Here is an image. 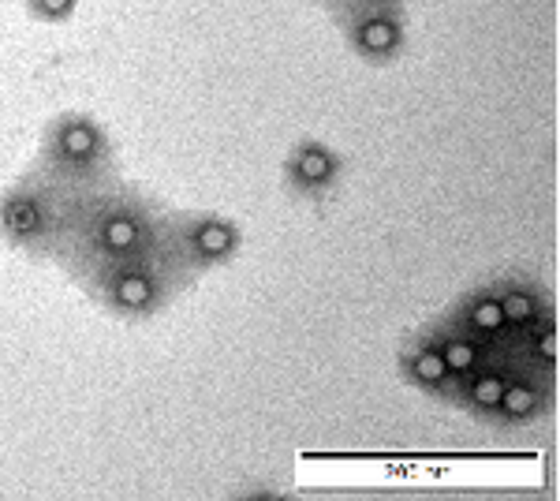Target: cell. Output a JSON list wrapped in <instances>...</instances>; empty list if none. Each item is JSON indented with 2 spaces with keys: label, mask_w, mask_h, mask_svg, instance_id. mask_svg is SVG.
Here are the masks:
<instances>
[{
  "label": "cell",
  "mask_w": 560,
  "mask_h": 501,
  "mask_svg": "<svg viewBox=\"0 0 560 501\" xmlns=\"http://www.w3.org/2000/svg\"><path fill=\"white\" fill-rule=\"evenodd\" d=\"M165 214V202L127 180L86 191L71 206L68 229H64L53 262L71 281H79L101 266L150 255L161 247Z\"/></svg>",
  "instance_id": "obj_1"
},
{
  "label": "cell",
  "mask_w": 560,
  "mask_h": 501,
  "mask_svg": "<svg viewBox=\"0 0 560 501\" xmlns=\"http://www.w3.org/2000/svg\"><path fill=\"white\" fill-rule=\"evenodd\" d=\"M75 285L83 288L86 300L112 322L142 326V322H154L157 315H165L172 300L191 292L195 281L165 255V247H157L150 255L101 266V270L79 277Z\"/></svg>",
  "instance_id": "obj_2"
},
{
  "label": "cell",
  "mask_w": 560,
  "mask_h": 501,
  "mask_svg": "<svg viewBox=\"0 0 560 501\" xmlns=\"http://www.w3.org/2000/svg\"><path fill=\"white\" fill-rule=\"evenodd\" d=\"M30 169L75 195L124 180L120 154L112 146L109 131L90 113H56L45 128L38 158Z\"/></svg>",
  "instance_id": "obj_3"
},
{
  "label": "cell",
  "mask_w": 560,
  "mask_h": 501,
  "mask_svg": "<svg viewBox=\"0 0 560 501\" xmlns=\"http://www.w3.org/2000/svg\"><path fill=\"white\" fill-rule=\"evenodd\" d=\"M75 199V191L56 187L34 169L15 176L0 191V244L27 262H53Z\"/></svg>",
  "instance_id": "obj_4"
},
{
  "label": "cell",
  "mask_w": 560,
  "mask_h": 501,
  "mask_svg": "<svg viewBox=\"0 0 560 501\" xmlns=\"http://www.w3.org/2000/svg\"><path fill=\"white\" fill-rule=\"evenodd\" d=\"M161 247L198 285L206 273L224 270L243 255L247 232L236 217L217 214V210H172L168 206Z\"/></svg>",
  "instance_id": "obj_5"
},
{
  "label": "cell",
  "mask_w": 560,
  "mask_h": 501,
  "mask_svg": "<svg viewBox=\"0 0 560 501\" xmlns=\"http://www.w3.org/2000/svg\"><path fill=\"white\" fill-rule=\"evenodd\" d=\"M348 49L359 60L385 68L407 53V12L400 0H351L333 8Z\"/></svg>",
  "instance_id": "obj_6"
},
{
  "label": "cell",
  "mask_w": 560,
  "mask_h": 501,
  "mask_svg": "<svg viewBox=\"0 0 560 501\" xmlns=\"http://www.w3.org/2000/svg\"><path fill=\"white\" fill-rule=\"evenodd\" d=\"M340 184H344V154L325 139H314V135L295 139L292 150L284 154V165H280L284 195L299 206L322 210L325 202L340 191Z\"/></svg>",
  "instance_id": "obj_7"
},
{
  "label": "cell",
  "mask_w": 560,
  "mask_h": 501,
  "mask_svg": "<svg viewBox=\"0 0 560 501\" xmlns=\"http://www.w3.org/2000/svg\"><path fill=\"white\" fill-rule=\"evenodd\" d=\"M512 356V352H508ZM557 371H542V367H531V363H519L512 356L508 363V378H504L501 401H497V412H493L490 427L497 434H516L523 427H534L553 412L557 404Z\"/></svg>",
  "instance_id": "obj_8"
},
{
  "label": "cell",
  "mask_w": 560,
  "mask_h": 501,
  "mask_svg": "<svg viewBox=\"0 0 560 501\" xmlns=\"http://www.w3.org/2000/svg\"><path fill=\"white\" fill-rule=\"evenodd\" d=\"M396 374L400 382L411 389H419L422 397H430L437 404H448V393L456 386V374L445 363L441 348L434 344L426 326H415V330L404 333V341L396 348Z\"/></svg>",
  "instance_id": "obj_9"
},
{
  "label": "cell",
  "mask_w": 560,
  "mask_h": 501,
  "mask_svg": "<svg viewBox=\"0 0 560 501\" xmlns=\"http://www.w3.org/2000/svg\"><path fill=\"white\" fill-rule=\"evenodd\" d=\"M441 318L452 322L456 330H463L467 337L482 341L486 348L512 352V330H508V322H504L501 296H497L493 277L490 281H482V285H475V288H467L463 296H456V300L441 311Z\"/></svg>",
  "instance_id": "obj_10"
},
{
  "label": "cell",
  "mask_w": 560,
  "mask_h": 501,
  "mask_svg": "<svg viewBox=\"0 0 560 501\" xmlns=\"http://www.w3.org/2000/svg\"><path fill=\"white\" fill-rule=\"evenodd\" d=\"M497 285V296H501V311L504 322L512 330V341L519 333H527L531 326H538L542 318H553L557 307H553V292H549L534 273L527 270H504L493 277Z\"/></svg>",
  "instance_id": "obj_11"
},
{
  "label": "cell",
  "mask_w": 560,
  "mask_h": 501,
  "mask_svg": "<svg viewBox=\"0 0 560 501\" xmlns=\"http://www.w3.org/2000/svg\"><path fill=\"white\" fill-rule=\"evenodd\" d=\"M508 363H512V356H508V352H497V356L486 359L482 367L460 374L452 393H448V408H456V412L471 416L475 423H486V427H490L493 412H497V401H501L504 378H508Z\"/></svg>",
  "instance_id": "obj_12"
},
{
  "label": "cell",
  "mask_w": 560,
  "mask_h": 501,
  "mask_svg": "<svg viewBox=\"0 0 560 501\" xmlns=\"http://www.w3.org/2000/svg\"><path fill=\"white\" fill-rule=\"evenodd\" d=\"M426 330H430V337H434V344L441 348V356H445V363L452 367V374L460 378V374L475 371V367H482L486 359L497 356V348H486L482 341H475V337H467L463 330H456L452 322H445L441 315H430L426 322H422Z\"/></svg>",
  "instance_id": "obj_13"
},
{
  "label": "cell",
  "mask_w": 560,
  "mask_h": 501,
  "mask_svg": "<svg viewBox=\"0 0 560 501\" xmlns=\"http://www.w3.org/2000/svg\"><path fill=\"white\" fill-rule=\"evenodd\" d=\"M23 8H27L30 19L49 23V27H60V23L75 19V12H79V0H23Z\"/></svg>",
  "instance_id": "obj_14"
},
{
  "label": "cell",
  "mask_w": 560,
  "mask_h": 501,
  "mask_svg": "<svg viewBox=\"0 0 560 501\" xmlns=\"http://www.w3.org/2000/svg\"><path fill=\"white\" fill-rule=\"evenodd\" d=\"M400 4H404V0H400Z\"/></svg>",
  "instance_id": "obj_15"
}]
</instances>
